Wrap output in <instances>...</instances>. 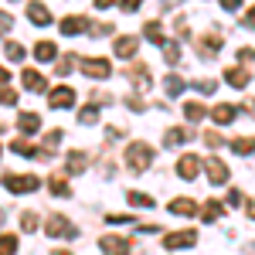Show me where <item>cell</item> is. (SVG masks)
Here are the masks:
<instances>
[{
	"label": "cell",
	"mask_w": 255,
	"mask_h": 255,
	"mask_svg": "<svg viewBox=\"0 0 255 255\" xmlns=\"http://www.w3.org/2000/svg\"><path fill=\"white\" fill-rule=\"evenodd\" d=\"M150 163H153V150H150L146 143H133V146L126 150V167H129L133 174H143Z\"/></svg>",
	"instance_id": "1"
},
{
	"label": "cell",
	"mask_w": 255,
	"mask_h": 255,
	"mask_svg": "<svg viewBox=\"0 0 255 255\" xmlns=\"http://www.w3.org/2000/svg\"><path fill=\"white\" fill-rule=\"evenodd\" d=\"M3 187H7L10 194H27V191H38V187H41V180H38L34 174H24V177L7 174V177H3Z\"/></svg>",
	"instance_id": "2"
},
{
	"label": "cell",
	"mask_w": 255,
	"mask_h": 255,
	"mask_svg": "<svg viewBox=\"0 0 255 255\" xmlns=\"http://www.w3.org/2000/svg\"><path fill=\"white\" fill-rule=\"evenodd\" d=\"M44 235H51V238H75L79 232L68 225V218L51 215V218H48V225H44Z\"/></svg>",
	"instance_id": "3"
},
{
	"label": "cell",
	"mask_w": 255,
	"mask_h": 255,
	"mask_svg": "<svg viewBox=\"0 0 255 255\" xmlns=\"http://www.w3.org/2000/svg\"><path fill=\"white\" fill-rule=\"evenodd\" d=\"M82 72H85L89 79H109V75H113V65L106 58H82Z\"/></svg>",
	"instance_id": "4"
},
{
	"label": "cell",
	"mask_w": 255,
	"mask_h": 255,
	"mask_svg": "<svg viewBox=\"0 0 255 255\" xmlns=\"http://www.w3.org/2000/svg\"><path fill=\"white\" fill-rule=\"evenodd\" d=\"M126 79L133 82V85H136L139 92H146V89H153V79H150V68H146L143 61H136V65H133V68L126 72Z\"/></svg>",
	"instance_id": "5"
},
{
	"label": "cell",
	"mask_w": 255,
	"mask_h": 255,
	"mask_svg": "<svg viewBox=\"0 0 255 255\" xmlns=\"http://www.w3.org/2000/svg\"><path fill=\"white\" fill-rule=\"evenodd\" d=\"M72 102H75V89H68V85H58V89L48 96V106H51V109H68Z\"/></svg>",
	"instance_id": "6"
},
{
	"label": "cell",
	"mask_w": 255,
	"mask_h": 255,
	"mask_svg": "<svg viewBox=\"0 0 255 255\" xmlns=\"http://www.w3.org/2000/svg\"><path fill=\"white\" fill-rule=\"evenodd\" d=\"M99 249H102V252H129L133 242L123 238V235H102V238H99Z\"/></svg>",
	"instance_id": "7"
},
{
	"label": "cell",
	"mask_w": 255,
	"mask_h": 255,
	"mask_svg": "<svg viewBox=\"0 0 255 255\" xmlns=\"http://www.w3.org/2000/svg\"><path fill=\"white\" fill-rule=\"evenodd\" d=\"M20 82H24V89H27V92H44V89H48L44 75H41V72H34V68H24Z\"/></svg>",
	"instance_id": "8"
},
{
	"label": "cell",
	"mask_w": 255,
	"mask_h": 255,
	"mask_svg": "<svg viewBox=\"0 0 255 255\" xmlns=\"http://www.w3.org/2000/svg\"><path fill=\"white\" fill-rule=\"evenodd\" d=\"M197 170H201V160L194 157V153H187V157H180V163H177V174L184 177V180H194Z\"/></svg>",
	"instance_id": "9"
},
{
	"label": "cell",
	"mask_w": 255,
	"mask_h": 255,
	"mask_svg": "<svg viewBox=\"0 0 255 255\" xmlns=\"http://www.w3.org/2000/svg\"><path fill=\"white\" fill-rule=\"evenodd\" d=\"M194 242H197V232H177V235L163 238V245H167V249H191Z\"/></svg>",
	"instance_id": "10"
},
{
	"label": "cell",
	"mask_w": 255,
	"mask_h": 255,
	"mask_svg": "<svg viewBox=\"0 0 255 255\" xmlns=\"http://www.w3.org/2000/svg\"><path fill=\"white\" fill-rule=\"evenodd\" d=\"M238 113H242L238 106H225V102H221V106H215L211 119H215L218 126H228V123H235V119H238Z\"/></svg>",
	"instance_id": "11"
},
{
	"label": "cell",
	"mask_w": 255,
	"mask_h": 255,
	"mask_svg": "<svg viewBox=\"0 0 255 255\" xmlns=\"http://www.w3.org/2000/svg\"><path fill=\"white\" fill-rule=\"evenodd\" d=\"M27 17L34 20L38 27H48V24H51V10H48L44 3H38V0H34V3H27Z\"/></svg>",
	"instance_id": "12"
},
{
	"label": "cell",
	"mask_w": 255,
	"mask_h": 255,
	"mask_svg": "<svg viewBox=\"0 0 255 255\" xmlns=\"http://www.w3.org/2000/svg\"><path fill=\"white\" fill-rule=\"evenodd\" d=\"M218 51H221V38H218V34L197 41V55H201V58H215Z\"/></svg>",
	"instance_id": "13"
},
{
	"label": "cell",
	"mask_w": 255,
	"mask_h": 255,
	"mask_svg": "<svg viewBox=\"0 0 255 255\" xmlns=\"http://www.w3.org/2000/svg\"><path fill=\"white\" fill-rule=\"evenodd\" d=\"M208 180L211 184H228V167L221 160H208Z\"/></svg>",
	"instance_id": "14"
},
{
	"label": "cell",
	"mask_w": 255,
	"mask_h": 255,
	"mask_svg": "<svg viewBox=\"0 0 255 255\" xmlns=\"http://www.w3.org/2000/svg\"><path fill=\"white\" fill-rule=\"evenodd\" d=\"M197 211V204L191 201V197H177V201H170V215H184V218H191Z\"/></svg>",
	"instance_id": "15"
},
{
	"label": "cell",
	"mask_w": 255,
	"mask_h": 255,
	"mask_svg": "<svg viewBox=\"0 0 255 255\" xmlns=\"http://www.w3.org/2000/svg\"><path fill=\"white\" fill-rule=\"evenodd\" d=\"M61 31L72 38V34H82V31H89V20L85 17H65L61 20Z\"/></svg>",
	"instance_id": "16"
},
{
	"label": "cell",
	"mask_w": 255,
	"mask_h": 255,
	"mask_svg": "<svg viewBox=\"0 0 255 255\" xmlns=\"http://www.w3.org/2000/svg\"><path fill=\"white\" fill-rule=\"evenodd\" d=\"M143 34H146V41H153V44H163V24L160 20H146L143 24Z\"/></svg>",
	"instance_id": "17"
},
{
	"label": "cell",
	"mask_w": 255,
	"mask_h": 255,
	"mask_svg": "<svg viewBox=\"0 0 255 255\" xmlns=\"http://www.w3.org/2000/svg\"><path fill=\"white\" fill-rule=\"evenodd\" d=\"M17 126H20V133H38V129H41V119L34 116V113H20Z\"/></svg>",
	"instance_id": "18"
},
{
	"label": "cell",
	"mask_w": 255,
	"mask_h": 255,
	"mask_svg": "<svg viewBox=\"0 0 255 255\" xmlns=\"http://www.w3.org/2000/svg\"><path fill=\"white\" fill-rule=\"evenodd\" d=\"M228 146H232L235 153H242V157H249V153H255V139H252V136H238V139H232Z\"/></svg>",
	"instance_id": "19"
},
{
	"label": "cell",
	"mask_w": 255,
	"mask_h": 255,
	"mask_svg": "<svg viewBox=\"0 0 255 255\" xmlns=\"http://www.w3.org/2000/svg\"><path fill=\"white\" fill-rule=\"evenodd\" d=\"M225 82H228V85H235V89H245L249 72H245V68H228V72H225Z\"/></svg>",
	"instance_id": "20"
},
{
	"label": "cell",
	"mask_w": 255,
	"mask_h": 255,
	"mask_svg": "<svg viewBox=\"0 0 255 255\" xmlns=\"http://www.w3.org/2000/svg\"><path fill=\"white\" fill-rule=\"evenodd\" d=\"M116 55L119 58H133V55H136V38H119L116 41Z\"/></svg>",
	"instance_id": "21"
},
{
	"label": "cell",
	"mask_w": 255,
	"mask_h": 255,
	"mask_svg": "<svg viewBox=\"0 0 255 255\" xmlns=\"http://www.w3.org/2000/svg\"><path fill=\"white\" fill-rule=\"evenodd\" d=\"M10 150L20 153V157H41V150H38V146H31L27 139H14V143H10Z\"/></svg>",
	"instance_id": "22"
},
{
	"label": "cell",
	"mask_w": 255,
	"mask_h": 255,
	"mask_svg": "<svg viewBox=\"0 0 255 255\" xmlns=\"http://www.w3.org/2000/svg\"><path fill=\"white\" fill-rule=\"evenodd\" d=\"M34 55H38L41 61H51L55 55H58V48H55L51 41H38V44H34Z\"/></svg>",
	"instance_id": "23"
},
{
	"label": "cell",
	"mask_w": 255,
	"mask_h": 255,
	"mask_svg": "<svg viewBox=\"0 0 255 255\" xmlns=\"http://www.w3.org/2000/svg\"><path fill=\"white\" fill-rule=\"evenodd\" d=\"M163 89H167V96H180L187 85H184V79H180V75H167V79H163Z\"/></svg>",
	"instance_id": "24"
},
{
	"label": "cell",
	"mask_w": 255,
	"mask_h": 255,
	"mask_svg": "<svg viewBox=\"0 0 255 255\" xmlns=\"http://www.w3.org/2000/svg\"><path fill=\"white\" fill-rule=\"evenodd\" d=\"M187 136H191V133H187V129H167V136H163V143H167V146H180V143H187Z\"/></svg>",
	"instance_id": "25"
},
{
	"label": "cell",
	"mask_w": 255,
	"mask_h": 255,
	"mask_svg": "<svg viewBox=\"0 0 255 255\" xmlns=\"http://www.w3.org/2000/svg\"><path fill=\"white\" fill-rule=\"evenodd\" d=\"M163 58H167V65H177L180 61V44L177 41H163Z\"/></svg>",
	"instance_id": "26"
},
{
	"label": "cell",
	"mask_w": 255,
	"mask_h": 255,
	"mask_svg": "<svg viewBox=\"0 0 255 255\" xmlns=\"http://www.w3.org/2000/svg\"><path fill=\"white\" fill-rule=\"evenodd\" d=\"M126 201H129V204H136V208H153V197L143 194V191H129V194H126Z\"/></svg>",
	"instance_id": "27"
},
{
	"label": "cell",
	"mask_w": 255,
	"mask_h": 255,
	"mask_svg": "<svg viewBox=\"0 0 255 255\" xmlns=\"http://www.w3.org/2000/svg\"><path fill=\"white\" fill-rule=\"evenodd\" d=\"M221 211H225V208H221L218 201H208V204L201 208V218H204V221H218V218H221Z\"/></svg>",
	"instance_id": "28"
},
{
	"label": "cell",
	"mask_w": 255,
	"mask_h": 255,
	"mask_svg": "<svg viewBox=\"0 0 255 255\" xmlns=\"http://www.w3.org/2000/svg\"><path fill=\"white\" fill-rule=\"evenodd\" d=\"M184 116L191 119V123H201V119L208 116V113H204V106H197V102H187V106H184Z\"/></svg>",
	"instance_id": "29"
},
{
	"label": "cell",
	"mask_w": 255,
	"mask_h": 255,
	"mask_svg": "<svg viewBox=\"0 0 255 255\" xmlns=\"http://www.w3.org/2000/svg\"><path fill=\"white\" fill-rule=\"evenodd\" d=\"M85 163H89L85 153H79V150H75V153H68V170H72V174H82V170H85Z\"/></svg>",
	"instance_id": "30"
},
{
	"label": "cell",
	"mask_w": 255,
	"mask_h": 255,
	"mask_svg": "<svg viewBox=\"0 0 255 255\" xmlns=\"http://www.w3.org/2000/svg\"><path fill=\"white\" fill-rule=\"evenodd\" d=\"M48 187H51V194H55V197H68V184H65V177H51Z\"/></svg>",
	"instance_id": "31"
},
{
	"label": "cell",
	"mask_w": 255,
	"mask_h": 255,
	"mask_svg": "<svg viewBox=\"0 0 255 255\" xmlns=\"http://www.w3.org/2000/svg\"><path fill=\"white\" fill-rule=\"evenodd\" d=\"M17 249V235H0V255H10Z\"/></svg>",
	"instance_id": "32"
},
{
	"label": "cell",
	"mask_w": 255,
	"mask_h": 255,
	"mask_svg": "<svg viewBox=\"0 0 255 255\" xmlns=\"http://www.w3.org/2000/svg\"><path fill=\"white\" fill-rule=\"evenodd\" d=\"M20 225H24V232H38V215L24 211V215H20Z\"/></svg>",
	"instance_id": "33"
},
{
	"label": "cell",
	"mask_w": 255,
	"mask_h": 255,
	"mask_svg": "<svg viewBox=\"0 0 255 255\" xmlns=\"http://www.w3.org/2000/svg\"><path fill=\"white\" fill-rule=\"evenodd\" d=\"M194 89H197V92H201V96H211V92H215L218 85H215V82H211V79H197V82H194Z\"/></svg>",
	"instance_id": "34"
},
{
	"label": "cell",
	"mask_w": 255,
	"mask_h": 255,
	"mask_svg": "<svg viewBox=\"0 0 255 255\" xmlns=\"http://www.w3.org/2000/svg\"><path fill=\"white\" fill-rule=\"evenodd\" d=\"M3 51H7V58H10V61H20V58H24V48H20L17 41H10V44H7Z\"/></svg>",
	"instance_id": "35"
},
{
	"label": "cell",
	"mask_w": 255,
	"mask_h": 255,
	"mask_svg": "<svg viewBox=\"0 0 255 255\" xmlns=\"http://www.w3.org/2000/svg\"><path fill=\"white\" fill-rule=\"evenodd\" d=\"M96 119H99V109H96V106H85V109H82V123H85V126H92Z\"/></svg>",
	"instance_id": "36"
},
{
	"label": "cell",
	"mask_w": 255,
	"mask_h": 255,
	"mask_svg": "<svg viewBox=\"0 0 255 255\" xmlns=\"http://www.w3.org/2000/svg\"><path fill=\"white\" fill-rule=\"evenodd\" d=\"M72 61H75V55H65V58L58 61V68H55V72H58V75H68V72H72Z\"/></svg>",
	"instance_id": "37"
},
{
	"label": "cell",
	"mask_w": 255,
	"mask_h": 255,
	"mask_svg": "<svg viewBox=\"0 0 255 255\" xmlns=\"http://www.w3.org/2000/svg\"><path fill=\"white\" fill-rule=\"evenodd\" d=\"M14 102H17V92L14 89H3L0 92V106H14Z\"/></svg>",
	"instance_id": "38"
},
{
	"label": "cell",
	"mask_w": 255,
	"mask_h": 255,
	"mask_svg": "<svg viewBox=\"0 0 255 255\" xmlns=\"http://www.w3.org/2000/svg\"><path fill=\"white\" fill-rule=\"evenodd\" d=\"M10 24H14V17H10V14H3V10H0V38H3V34H7V31H10Z\"/></svg>",
	"instance_id": "39"
},
{
	"label": "cell",
	"mask_w": 255,
	"mask_h": 255,
	"mask_svg": "<svg viewBox=\"0 0 255 255\" xmlns=\"http://www.w3.org/2000/svg\"><path fill=\"white\" fill-rule=\"evenodd\" d=\"M204 143H208V146H211V150H215V146H221V143H225V139L218 136V133H204Z\"/></svg>",
	"instance_id": "40"
},
{
	"label": "cell",
	"mask_w": 255,
	"mask_h": 255,
	"mask_svg": "<svg viewBox=\"0 0 255 255\" xmlns=\"http://www.w3.org/2000/svg\"><path fill=\"white\" fill-rule=\"evenodd\" d=\"M58 139H61V129H51V133H48V150H55Z\"/></svg>",
	"instance_id": "41"
},
{
	"label": "cell",
	"mask_w": 255,
	"mask_h": 255,
	"mask_svg": "<svg viewBox=\"0 0 255 255\" xmlns=\"http://www.w3.org/2000/svg\"><path fill=\"white\" fill-rule=\"evenodd\" d=\"M228 204L238 208V204H242V191H228Z\"/></svg>",
	"instance_id": "42"
},
{
	"label": "cell",
	"mask_w": 255,
	"mask_h": 255,
	"mask_svg": "<svg viewBox=\"0 0 255 255\" xmlns=\"http://www.w3.org/2000/svg\"><path fill=\"white\" fill-rule=\"evenodd\" d=\"M139 3H143V0H123V10L133 14V10H139Z\"/></svg>",
	"instance_id": "43"
},
{
	"label": "cell",
	"mask_w": 255,
	"mask_h": 255,
	"mask_svg": "<svg viewBox=\"0 0 255 255\" xmlns=\"http://www.w3.org/2000/svg\"><path fill=\"white\" fill-rule=\"evenodd\" d=\"M126 106H129V109H136V113H139V109H143V99H136V96H129V99H126Z\"/></svg>",
	"instance_id": "44"
},
{
	"label": "cell",
	"mask_w": 255,
	"mask_h": 255,
	"mask_svg": "<svg viewBox=\"0 0 255 255\" xmlns=\"http://www.w3.org/2000/svg\"><path fill=\"white\" fill-rule=\"evenodd\" d=\"M221 7H225V10H238V7H242V0H221Z\"/></svg>",
	"instance_id": "45"
},
{
	"label": "cell",
	"mask_w": 255,
	"mask_h": 255,
	"mask_svg": "<svg viewBox=\"0 0 255 255\" xmlns=\"http://www.w3.org/2000/svg\"><path fill=\"white\" fill-rule=\"evenodd\" d=\"M245 24H249V27H255V7L249 10V14H245Z\"/></svg>",
	"instance_id": "46"
},
{
	"label": "cell",
	"mask_w": 255,
	"mask_h": 255,
	"mask_svg": "<svg viewBox=\"0 0 255 255\" xmlns=\"http://www.w3.org/2000/svg\"><path fill=\"white\" fill-rule=\"evenodd\" d=\"M7 79H10V75H7V68L0 65V85H7Z\"/></svg>",
	"instance_id": "47"
},
{
	"label": "cell",
	"mask_w": 255,
	"mask_h": 255,
	"mask_svg": "<svg viewBox=\"0 0 255 255\" xmlns=\"http://www.w3.org/2000/svg\"><path fill=\"white\" fill-rule=\"evenodd\" d=\"M184 0H163V7H180Z\"/></svg>",
	"instance_id": "48"
},
{
	"label": "cell",
	"mask_w": 255,
	"mask_h": 255,
	"mask_svg": "<svg viewBox=\"0 0 255 255\" xmlns=\"http://www.w3.org/2000/svg\"><path fill=\"white\" fill-rule=\"evenodd\" d=\"M109 3H113V0H96V7H99V10H102V7H109Z\"/></svg>",
	"instance_id": "49"
},
{
	"label": "cell",
	"mask_w": 255,
	"mask_h": 255,
	"mask_svg": "<svg viewBox=\"0 0 255 255\" xmlns=\"http://www.w3.org/2000/svg\"><path fill=\"white\" fill-rule=\"evenodd\" d=\"M249 215H252V218H255V201H252V204H249Z\"/></svg>",
	"instance_id": "50"
},
{
	"label": "cell",
	"mask_w": 255,
	"mask_h": 255,
	"mask_svg": "<svg viewBox=\"0 0 255 255\" xmlns=\"http://www.w3.org/2000/svg\"><path fill=\"white\" fill-rule=\"evenodd\" d=\"M0 225H3V211H0Z\"/></svg>",
	"instance_id": "51"
},
{
	"label": "cell",
	"mask_w": 255,
	"mask_h": 255,
	"mask_svg": "<svg viewBox=\"0 0 255 255\" xmlns=\"http://www.w3.org/2000/svg\"><path fill=\"white\" fill-rule=\"evenodd\" d=\"M252 109H255V102H252Z\"/></svg>",
	"instance_id": "52"
}]
</instances>
